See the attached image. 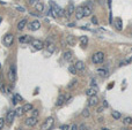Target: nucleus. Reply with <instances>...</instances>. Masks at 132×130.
<instances>
[{
	"mask_svg": "<svg viewBox=\"0 0 132 130\" xmlns=\"http://www.w3.org/2000/svg\"><path fill=\"white\" fill-rule=\"evenodd\" d=\"M104 61V53L103 52H96L92 55V62L95 65H101Z\"/></svg>",
	"mask_w": 132,
	"mask_h": 130,
	"instance_id": "obj_1",
	"label": "nucleus"
},
{
	"mask_svg": "<svg viewBox=\"0 0 132 130\" xmlns=\"http://www.w3.org/2000/svg\"><path fill=\"white\" fill-rule=\"evenodd\" d=\"M53 124H55V119L52 116H50L41 124V130H51Z\"/></svg>",
	"mask_w": 132,
	"mask_h": 130,
	"instance_id": "obj_2",
	"label": "nucleus"
},
{
	"mask_svg": "<svg viewBox=\"0 0 132 130\" xmlns=\"http://www.w3.org/2000/svg\"><path fill=\"white\" fill-rule=\"evenodd\" d=\"M50 7H52V8L56 11L58 17L59 16H65V9H63L60 6H58L55 1H52V0H50Z\"/></svg>",
	"mask_w": 132,
	"mask_h": 130,
	"instance_id": "obj_3",
	"label": "nucleus"
},
{
	"mask_svg": "<svg viewBox=\"0 0 132 130\" xmlns=\"http://www.w3.org/2000/svg\"><path fill=\"white\" fill-rule=\"evenodd\" d=\"M14 41V35L13 33H6L3 38V43L6 47H9Z\"/></svg>",
	"mask_w": 132,
	"mask_h": 130,
	"instance_id": "obj_4",
	"label": "nucleus"
},
{
	"mask_svg": "<svg viewBox=\"0 0 132 130\" xmlns=\"http://www.w3.org/2000/svg\"><path fill=\"white\" fill-rule=\"evenodd\" d=\"M8 79L11 82H14L15 79H16V66L14 65H11V67H9V70H8Z\"/></svg>",
	"mask_w": 132,
	"mask_h": 130,
	"instance_id": "obj_5",
	"label": "nucleus"
},
{
	"mask_svg": "<svg viewBox=\"0 0 132 130\" xmlns=\"http://www.w3.org/2000/svg\"><path fill=\"white\" fill-rule=\"evenodd\" d=\"M30 44H31V46L35 50H37V51H41V50L44 49V43L41 39H31Z\"/></svg>",
	"mask_w": 132,
	"mask_h": 130,
	"instance_id": "obj_6",
	"label": "nucleus"
},
{
	"mask_svg": "<svg viewBox=\"0 0 132 130\" xmlns=\"http://www.w3.org/2000/svg\"><path fill=\"white\" fill-rule=\"evenodd\" d=\"M39 28H41V22L38 20H34V21H31L28 24V29L30 30V31H37Z\"/></svg>",
	"mask_w": 132,
	"mask_h": 130,
	"instance_id": "obj_7",
	"label": "nucleus"
},
{
	"mask_svg": "<svg viewBox=\"0 0 132 130\" xmlns=\"http://www.w3.org/2000/svg\"><path fill=\"white\" fill-rule=\"evenodd\" d=\"M15 111H8L7 112V115H6V117H5V120H6V123L7 124H12L13 123V121H14V119H15Z\"/></svg>",
	"mask_w": 132,
	"mask_h": 130,
	"instance_id": "obj_8",
	"label": "nucleus"
},
{
	"mask_svg": "<svg viewBox=\"0 0 132 130\" xmlns=\"http://www.w3.org/2000/svg\"><path fill=\"white\" fill-rule=\"evenodd\" d=\"M37 122H38L37 117L30 116V117H27V119L25 120V124L27 125V127H35V125L37 124Z\"/></svg>",
	"mask_w": 132,
	"mask_h": 130,
	"instance_id": "obj_9",
	"label": "nucleus"
},
{
	"mask_svg": "<svg viewBox=\"0 0 132 130\" xmlns=\"http://www.w3.org/2000/svg\"><path fill=\"white\" fill-rule=\"evenodd\" d=\"M75 12V7H74V5L72 3H70L69 4V6H67V8L65 9V16L67 17V19H70V17L73 15V13Z\"/></svg>",
	"mask_w": 132,
	"mask_h": 130,
	"instance_id": "obj_10",
	"label": "nucleus"
},
{
	"mask_svg": "<svg viewBox=\"0 0 132 130\" xmlns=\"http://www.w3.org/2000/svg\"><path fill=\"white\" fill-rule=\"evenodd\" d=\"M27 24H28V20H27V19H22V20H20V21L17 22V25H16L17 30H19V31H22L23 29H26Z\"/></svg>",
	"mask_w": 132,
	"mask_h": 130,
	"instance_id": "obj_11",
	"label": "nucleus"
},
{
	"mask_svg": "<svg viewBox=\"0 0 132 130\" xmlns=\"http://www.w3.org/2000/svg\"><path fill=\"white\" fill-rule=\"evenodd\" d=\"M100 99L96 97V96H93V97H89V99H88V106L89 107H93V106H96L97 104H99Z\"/></svg>",
	"mask_w": 132,
	"mask_h": 130,
	"instance_id": "obj_12",
	"label": "nucleus"
},
{
	"mask_svg": "<svg viewBox=\"0 0 132 130\" xmlns=\"http://www.w3.org/2000/svg\"><path fill=\"white\" fill-rule=\"evenodd\" d=\"M75 69H77V71H85L86 69V66H85V62L83 61H81V60H79V61H77L74 65Z\"/></svg>",
	"mask_w": 132,
	"mask_h": 130,
	"instance_id": "obj_13",
	"label": "nucleus"
},
{
	"mask_svg": "<svg viewBox=\"0 0 132 130\" xmlns=\"http://www.w3.org/2000/svg\"><path fill=\"white\" fill-rule=\"evenodd\" d=\"M82 9H83V16H91L92 13H93V8L89 5L82 6Z\"/></svg>",
	"mask_w": 132,
	"mask_h": 130,
	"instance_id": "obj_14",
	"label": "nucleus"
},
{
	"mask_svg": "<svg viewBox=\"0 0 132 130\" xmlns=\"http://www.w3.org/2000/svg\"><path fill=\"white\" fill-rule=\"evenodd\" d=\"M19 41L21 44H27V43H30L31 41V37L29 35H21L19 37Z\"/></svg>",
	"mask_w": 132,
	"mask_h": 130,
	"instance_id": "obj_15",
	"label": "nucleus"
},
{
	"mask_svg": "<svg viewBox=\"0 0 132 130\" xmlns=\"http://www.w3.org/2000/svg\"><path fill=\"white\" fill-rule=\"evenodd\" d=\"M75 19L77 20H81L82 17H85L83 16V9H82V7H78V8H75Z\"/></svg>",
	"mask_w": 132,
	"mask_h": 130,
	"instance_id": "obj_16",
	"label": "nucleus"
},
{
	"mask_svg": "<svg viewBox=\"0 0 132 130\" xmlns=\"http://www.w3.org/2000/svg\"><path fill=\"white\" fill-rule=\"evenodd\" d=\"M66 101V97H65V95H59V97H58V99H57V101H56V106H63L64 105V103Z\"/></svg>",
	"mask_w": 132,
	"mask_h": 130,
	"instance_id": "obj_17",
	"label": "nucleus"
},
{
	"mask_svg": "<svg viewBox=\"0 0 132 130\" xmlns=\"http://www.w3.org/2000/svg\"><path fill=\"white\" fill-rule=\"evenodd\" d=\"M97 90L95 88H89V89L86 90V96L87 97H93V96H96Z\"/></svg>",
	"mask_w": 132,
	"mask_h": 130,
	"instance_id": "obj_18",
	"label": "nucleus"
},
{
	"mask_svg": "<svg viewBox=\"0 0 132 130\" xmlns=\"http://www.w3.org/2000/svg\"><path fill=\"white\" fill-rule=\"evenodd\" d=\"M97 74L102 77H107L109 75V71H108L107 68H97Z\"/></svg>",
	"mask_w": 132,
	"mask_h": 130,
	"instance_id": "obj_19",
	"label": "nucleus"
},
{
	"mask_svg": "<svg viewBox=\"0 0 132 130\" xmlns=\"http://www.w3.org/2000/svg\"><path fill=\"white\" fill-rule=\"evenodd\" d=\"M72 57H73V53H72L71 51H65L63 53V59L65 60V61H71Z\"/></svg>",
	"mask_w": 132,
	"mask_h": 130,
	"instance_id": "obj_20",
	"label": "nucleus"
},
{
	"mask_svg": "<svg viewBox=\"0 0 132 130\" xmlns=\"http://www.w3.org/2000/svg\"><path fill=\"white\" fill-rule=\"evenodd\" d=\"M44 8H45V6H44V4L41 3V1H38V3L35 5V9H36V12H38V13H43Z\"/></svg>",
	"mask_w": 132,
	"mask_h": 130,
	"instance_id": "obj_21",
	"label": "nucleus"
},
{
	"mask_svg": "<svg viewBox=\"0 0 132 130\" xmlns=\"http://www.w3.org/2000/svg\"><path fill=\"white\" fill-rule=\"evenodd\" d=\"M115 28L118 31H121V30H123V21H122V19H116V21H115Z\"/></svg>",
	"mask_w": 132,
	"mask_h": 130,
	"instance_id": "obj_22",
	"label": "nucleus"
},
{
	"mask_svg": "<svg viewBox=\"0 0 132 130\" xmlns=\"http://www.w3.org/2000/svg\"><path fill=\"white\" fill-rule=\"evenodd\" d=\"M88 37L87 36H81V37H80V45H81V46L82 47H86L88 45Z\"/></svg>",
	"mask_w": 132,
	"mask_h": 130,
	"instance_id": "obj_23",
	"label": "nucleus"
},
{
	"mask_svg": "<svg viewBox=\"0 0 132 130\" xmlns=\"http://www.w3.org/2000/svg\"><path fill=\"white\" fill-rule=\"evenodd\" d=\"M66 40H67V44H69L70 46H73V45L75 44V38H74V36H72V35H69V36H67Z\"/></svg>",
	"mask_w": 132,
	"mask_h": 130,
	"instance_id": "obj_24",
	"label": "nucleus"
},
{
	"mask_svg": "<svg viewBox=\"0 0 132 130\" xmlns=\"http://www.w3.org/2000/svg\"><path fill=\"white\" fill-rule=\"evenodd\" d=\"M22 108H23V111L25 112H31V109L34 108V106H33V104H25V105L22 106Z\"/></svg>",
	"mask_w": 132,
	"mask_h": 130,
	"instance_id": "obj_25",
	"label": "nucleus"
},
{
	"mask_svg": "<svg viewBox=\"0 0 132 130\" xmlns=\"http://www.w3.org/2000/svg\"><path fill=\"white\" fill-rule=\"evenodd\" d=\"M111 116H113V119H115V120H119L122 117V114L119 113L118 111H113L111 112Z\"/></svg>",
	"mask_w": 132,
	"mask_h": 130,
	"instance_id": "obj_26",
	"label": "nucleus"
},
{
	"mask_svg": "<svg viewBox=\"0 0 132 130\" xmlns=\"http://www.w3.org/2000/svg\"><path fill=\"white\" fill-rule=\"evenodd\" d=\"M23 113H25V111H23L22 107H17V108L15 109V115H16L17 117H21L22 115H23Z\"/></svg>",
	"mask_w": 132,
	"mask_h": 130,
	"instance_id": "obj_27",
	"label": "nucleus"
},
{
	"mask_svg": "<svg viewBox=\"0 0 132 130\" xmlns=\"http://www.w3.org/2000/svg\"><path fill=\"white\" fill-rule=\"evenodd\" d=\"M47 50L50 52V53H53V52H55V50H56L55 44H53V43H50L49 45H48V46H47Z\"/></svg>",
	"mask_w": 132,
	"mask_h": 130,
	"instance_id": "obj_28",
	"label": "nucleus"
},
{
	"mask_svg": "<svg viewBox=\"0 0 132 130\" xmlns=\"http://www.w3.org/2000/svg\"><path fill=\"white\" fill-rule=\"evenodd\" d=\"M81 115H82L83 117H89L91 116V111H89L88 108H85L82 111V113H81Z\"/></svg>",
	"mask_w": 132,
	"mask_h": 130,
	"instance_id": "obj_29",
	"label": "nucleus"
},
{
	"mask_svg": "<svg viewBox=\"0 0 132 130\" xmlns=\"http://www.w3.org/2000/svg\"><path fill=\"white\" fill-rule=\"evenodd\" d=\"M123 123H124V124H126V125L131 124V123H132V117H130V116L124 117V120H123Z\"/></svg>",
	"mask_w": 132,
	"mask_h": 130,
	"instance_id": "obj_30",
	"label": "nucleus"
},
{
	"mask_svg": "<svg viewBox=\"0 0 132 130\" xmlns=\"http://www.w3.org/2000/svg\"><path fill=\"white\" fill-rule=\"evenodd\" d=\"M69 71L72 74V75H75V74L78 73L77 69H75V67H74V65H71V66H70V67H69Z\"/></svg>",
	"mask_w": 132,
	"mask_h": 130,
	"instance_id": "obj_31",
	"label": "nucleus"
},
{
	"mask_svg": "<svg viewBox=\"0 0 132 130\" xmlns=\"http://www.w3.org/2000/svg\"><path fill=\"white\" fill-rule=\"evenodd\" d=\"M39 115V111L37 108H33L31 109V116H35V117H37Z\"/></svg>",
	"mask_w": 132,
	"mask_h": 130,
	"instance_id": "obj_32",
	"label": "nucleus"
},
{
	"mask_svg": "<svg viewBox=\"0 0 132 130\" xmlns=\"http://www.w3.org/2000/svg\"><path fill=\"white\" fill-rule=\"evenodd\" d=\"M15 99H16V101H23V99H22V97L19 95V93H14V96H13Z\"/></svg>",
	"mask_w": 132,
	"mask_h": 130,
	"instance_id": "obj_33",
	"label": "nucleus"
},
{
	"mask_svg": "<svg viewBox=\"0 0 132 130\" xmlns=\"http://www.w3.org/2000/svg\"><path fill=\"white\" fill-rule=\"evenodd\" d=\"M5 123H6V120L4 119V117H0V130L4 128V125H5Z\"/></svg>",
	"mask_w": 132,
	"mask_h": 130,
	"instance_id": "obj_34",
	"label": "nucleus"
},
{
	"mask_svg": "<svg viewBox=\"0 0 132 130\" xmlns=\"http://www.w3.org/2000/svg\"><path fill=\"white\" fill-rule=\"evenodd\" d=\"M77 79H73V81H71V83L69 84V85H67V88H69V89H71V88H73L75 85V84H77Z\"/></svg>",
	"mask_w": 132,
	"mask_h": 130,
	"instance_id": "obj_35",
	"label": "nucleus"
},
{
	"mask_svg": "<svg viewBox=\"0 0 132 130\" xmlns=\"http://www.w3.org/2000/svg\"><path fill=\"white\" fill-rule=\"evenodd\" d=\"M70 130H79V127H78V124L73 123L72 125H70Z\"/></svg>",
	"mask_w": 132,
	"mask_h": 130,
	"instance_id": "obj_36",
	"label": "nucleus"
},
{
	"mask_svg": "<svg viewBox=\"0 0 132 130\" xmlns=\"http://www.w3.org/2000/svg\"><path fill=\"white\" fill-rule=\"evenodd\" d=\"M97 84H96V81H95V78H92L91 79V86L92 88H95Z\"/></svg>",
	"mask_w": 132,
	"mask_h": 130,
	"instance_id": "obj_37",
	"label": "nucleus"
},
{
	"mask_svg": "<svg viewBox=\"0 0 132 130\" xmlns=\"http://www.w3.org/2000/svg\"><path fill=\"white\" fill-rule=\"evenodd\" d=\"M92 23H93V24H97V23H99L96 16H92Z\"/></svg>",
	"mask_w": 132,
	"mask_h": 130,
	"instance_id": "obj_38",
	"label": "nucleus"
},
{
	"mask_svg": "<svg viewBox=\"0 0 132 130\" xmlns=\"http://www.w3.org/2000/svg\"><path fill=\"white\" fill-rule=\"evenodd\" d=\"M60 129L61 130H70V125H67V124H63L60 127Z\"/></svg>",
	"mask_w": 132,
	"mask_h": 130,
	"instance_id": "obj_39",
	"label": "nucleus"
},
{
	"mask_svg": "<svg viewBox=\"0 0 132 130\" xmlns=\"http://www.w3.org/2000/svg\"><path fill=\"white\" fill-rule=\"evenodd\" d=\"M103 109H104V107H103V106H100V107H97L96 112H97V113H102V112H103Z\"/></svg>",
	"mask_w": 132,
	"mask_h": 130,
	"instance_id": "obj_40",
	"label": "nucleus"
},
{
	"mask_svg": "<svg viewBox=\"0 0 132 130\" xmlns=\"http://www.w3.org/2000/svg\"><path fill=\"white\" fill-rule=\"evenodd\" d=\"M38 1H39V0H29V4H30V5H34V6H35L36 4L38 3Z\"/></svg>",
	"mask_w": 132,
	"mask_h": 130,
	"instance_id": "obj_41",
	"label": "nucleus"
},
{
	"mask_svg": "<svg viewBox=\"0 0 132 130\" xmlns=\"http://www.w3.org/2000/svg\"><path fill=\"white\" fill-rule=\"evenodd\" d=\"M16 11H19V12H25L26 9H25V7H21V6H17V7H16Z\"/></svg>",
	"mask_w": 132,
	"mask_h": 130,
	"instance_id": "obj_42",
	"label": "nucleus"
},
{
	"mask_svg": "<svg viewBox=\"0 0 132 130\" xmlns=\"http://www.w3.org/2000/svg\"><path fill=\"white\" fill-rule=\"evenodd\" d=\"M79 130H86V124H81V125H79Z\"/></svg>",
	"mask_w": 132,
	"mask_h": 130,
	"instance_id": "obj_43",
	"label": "nucleus"
},
{
	"mask_svg": "<svg viewBox=\"0 0 132 130\" xmlns=\"http://www.w3.org/2000/svg\"><path fill=\"white\" fill-rule=\"evenodd\" d=\"M108 106H109V105H108V103H107V100H103V107H104V108H107Z\"/></svg>",
	"mask_w": 132,
	"mask_h": 130,
	"instance_id": "obj_44",
	"label": "nucleus"
},
{
	"mask_svg": "<svg viewBox=\"0 0 132 130\" xmlns=\"http://www.w3.org/2000/svg\"><path fill=\"white\" fill-rule=\"evenodd\" d=\"M12 103H13V105H16V103H17V101H16V99H15V98H14V97H13V99H12Z\"/></svg>",
	"mask_w": 132,
	"mask_h": 130,
	"instance_id": "obj_45",
	"label": "nucleus"
},
{
	"mask_svg": "<svg viewBox=\"0 0 132 130\" xmlns=\"http://www.w3.org/2000/svg\"><path fill=\"white\" fill-rule=\"evenodd\" d=\"M99 122H103V117H100V119H99Z\"/></svg>",
	"mask_w": 132,
	"mask_h": 130,
	"instance_id": "obj_46",
	"label": "nucleus"
},
{
	"mask_svg": "<svg viewBox=\"0 0 132 130\" xmlns=\"http://www.w3.org/2000/svg\"><path fill=\"white\" fill-rule=\"evenodd\" d=\"M101 130H110V129H108V128H104V127H103V128H101Z\"/></svg>",
	"mask_w": 132,
	"mask_h": 130,
	"instance_id": "obj_47",
	"label": "nucleus"
},
{
	"mask_svg": "<svg viewBox=\"0 0 132 130\" xmlns=\"http://www.w3.org/2000/svg\"><path fill=\"white\" fill-rule=\"evenodd\" d=\"M1 21H3V17L0 16V23H1Z\"/></svg>",
	"mask_w": 132,
	"mask_h": 130,
	"instance_id": "obj_48",
	"label": "nucleus"
},
{
	"mask_svg": "<svg viewBox=\"0 0 132 130\" xmlns=\"http://www.w3.org/2000/svg\"><path fill=\"white\" fill-rule=\"evenodd\" d=\"M0 70H1V65H0Z\"/></svg>",
	"mask_w": 132,
	"mask_h": 130,
	"instance_id": "obj_49",
	"label": "nucleus"
},
{
	"mask_svg": "<svg viewBox=\"0 0 132 130\" xmlns=\"http://www.w3.org/2000/svg\"><path fill=\"white\" fill-rule=\"evenodd\" d=\"M86 130H89V129H86Z\"/></svg>",
	"mask_w": 132,
	"mask_h": 130,
	"instance_id": "obj_50",
	"label": "nucleus"
}]
</instances>
